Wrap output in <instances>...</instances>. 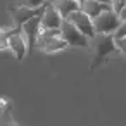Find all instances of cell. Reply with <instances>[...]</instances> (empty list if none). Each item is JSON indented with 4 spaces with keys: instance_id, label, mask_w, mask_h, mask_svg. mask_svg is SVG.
<instances>
[{
    "instance_id": "cell-16",
    "label": "cell",
    "mask_w": 126,
    "mask_h": 126,
    "mask_svg": "<svg viewBox=\"0 0 126 126\" xmlns=\"http://www.w3.org/2000/svg\"><path fill=\"white\" fill-rule=\"evenodd\" d=\"M116 47H117V50L126 57V36L121 38V40H116Z\"/></svg>"
},
{
    "instance_id": "cell-17",
    "label": "cell",
    "mask_w": 126,
    "mask_h": 126,
    "mask_svg": "<svg viewBox=\"0 0 126 126\" xmlns=\"http://www.w3.org/2000/svg\"><path fill=\"white\" fill-rule=\"evenodd\" d=\"M0 126H17L12 119H7V121H4V123H0Z\"/></svg>"
},
{
    "instance_id": "cell-4",
    "label": "cell",
    "mask_w": 126,
    "mask_h": 126,
    "mask_svg": "<svg viewBox=\"0 0 126 126\" xmlns=\"http://www.w3.org/2000/svg\"><path fill=\"white\" fill-rule=\"evenodd\" d=\"M67 21H71L85 36H88L90 40H93L95 38V28H93V21H92V17H88L81 9H78V11H74V12H71L67 17H66Z\"/></svg>"
},
{
    "instance_id": "cell-11",
    "label": "cell",
    "mask_w": 126,
    "mask_h": 126,
    "mask_svg": "<svg viewBox=\"0 0 126 126\" xmlns=\"http://www.w3.org/2000/svg\"><path fill=\"white\" fill-rule=\"evenodd\" d=\"M50 4L57 9V12L61 14L62 19H66L71 12L79 9V4L76 2V0H50Z\"/></svg>"
},
{
    "instance_id": "cell-10",
    "label": "cell",
    "mask_w": 126,
    "mask_h": 126,
    "mask_svg": "<svg viewBox=\"0 0 126 126\" xmlns=\"http://www.w3.org/2000/svg\"><path fill=\"white\" fill-rule=\"evenodd\" d=\"M79 9L92 19H95L98 14H102L104 11H109L110 5L109 4H102V2H97V0H85V2L79 4Z\"/></svg>"
},
{
    "instance_id": "cell-9",
    "label": "cell",
    "mask_w": 126,
    "mask_h": 126,
    "mask_svg": "<svg viewBox=\"0 0 126 126\" xmlns=\"http://www.w3.org/2000/svg\"><path fill=\"white\" fill-rule=\"evenodd\" d=\"M9 50L14 54V57L17 61H23L28 54V43H26V38L23 36L21 31L14 33L11 38H9Z\"/></svg>"
},
{
    "instance_id": "cell-13",
    "label": "cell",
    "mask_w": 126,
    "mask_h": 126,
    "mask_svg": "<svg viewBox=\"0 0 126 126\" xmlns=\"http://www.w3.org/2000/svg\"><path fill=\"white\" fill-rule=\"evenodd\" d=\"M112 36H114V40H121V38L126 36V21H121V24H119L117 30L112 33Z\"/></svg>"
},
{
    "instance_id": "cell-3",
    "label": "cell",
    "mask_w": 126,
    "mask_h": 126,
    "mask_svg": "<svg viewBox=\"0 0 126 126\" xmlns=\"http://www.w3.org/2000/svg\"><path fill=\"white\" fill-rule=\"evenodd\" d=\"M61 36L64 38V42L67 43V47H79V48H86L90 43V38L85 36L71 21L62 19L61 23Z\"/></svg>"
},
{
    "instance_id": "cell-12",
    "label": "cell",
    "mask_w": 126,
    "mask_h": 126,
    "mask_svg": "<svg viewBox=\"0 0 126 126\" xmlns=\"http://www.w3.org/2000/svg\"><path fill=\"white\" fill-rule=\"evenodd\" d=\"M17 31H21V28H17V26L9 28V30L0 28V50H5V48H9V38H11L14 33H17Z\"/></svg>"
},
{
    "instance_id": "cell-18",
    "label": "cell",
    "mask_w": 126,
    "mask_h": 126,
    "mask_svg": "<svg viewBox=\"0 0 126 126\" xmlns=\"http://www.w3.org/2000/svg\"><path fill=\"white\" fill-rule=\"evenodd\" d=\"M119 17H121L123 21H126V5H124V7H123V11L119 12Z\"/></svg>"
},
{
    "instance_id": "cell-1",
    "label": "cell",
    "mask_w": 126,
    "mask_h": 126,
    "mask_svg": "<svg viewBox=\"0 0 126 126\" xmlns=\"http://www.w3.org/2000/svg\"><path fill=\"white\" fill-rule=\"evenodd\" d=\"M93 42H95V57H93L92 67H90L92 73H93L97 67L104 66L105 61H107V57H109L112 52L117 50L116 40H114L112 35H95Z\"/></svg>"
},
{
    "instance_id": "cell-15",
    "label": "cell",
    "mask_w": 126,
    "mask_h": 126,
    "mask_svg": "<svg viewBox=\"0 0 126 126\" xmlns=\"http://www.w3.org/2000/svg\"><path fill=\"white\" fill-rule=\"evenodd\" d=\"M43 4H47V0H23L21 5H26V7H40Z\"/></svg>"
},
{
    "instance_id": "cell-14",
    "label": "cell",
    "mask_w": 126,
    "mask_h": 126,
    "mask_svg": "<svg viewBox=\"0 0 126 126\" xmlns=\"http://www.w3.org/2000/svg\"><path fill=\"white\" fill-rule=\"evenodd\" d=\"M124 5H126V0H110V9L114 12H117V14L123 11Z\"/></svg>"
},
{
    "instance_id": "cell-7",
    "label": "cell",
    "mask_w": 126,
    "mask_h": 126,
    "mask_svg": "<svg viewBox=\"0 0 126 126\" xmlns=\"http://www.w3.org/2000/svg\"><path fill=\"white\" fill-rule=\"evenodd\" d=\"M35 48H38V50H42V52H45V54H55V52L66 50V48H67V43L64 42V38H62L61 35H57V36L36 40Z\"/></svg>"
},
{
    "instance_id": "cell-8",
    "label": "cell",
    "mask_w": 126,
    "mask_h": 126,
    "mask_svg": "<svg viewBox=\"0 0 126 126\" xmlns=\"http://www.w3.org/2000/svg\"><path fill=\"white\" fill-rule=\"evenodd\" d=\"M61 23H62L61 14L48 2L47 7H45V11H43V14H42V28L43 30H57V28H61Z\"/></svg>"
},
{
    "instance_id": "cell-20",
    "label": "cell",
    "mask_w": 126,
    "mask_h": 126,
    "mask_svg": "<svg viewBox=\"0 0 126 126\" xmlns=\"http://www.w3.org/2000/svg\"><path fill=\"white\" fill-rule=\"evenodd\" d=\"M76 2H78V4H81V2H85V0H76Z\"/></svg>"
},
{
    "instance_id": "cell-5",
    "label": "cell",
    "mask_w": 126,
    "mask_h": 126,
    "mask_svg": "<svg viewBox=\"0 0 126 126\" xmlns=\"http://www.w3.org/2000/svg\"><path fill=\"white\" fill-rule=\"evenodd\" d=\"M40 30H42V16H35L21 26V33H23V36L26 38V43H28V52H31L35 48Z\"/></svg>"
},
{
    "instance_id": "cell-2",
    "label": "cell",
    "mask_w": 126,
    "mask_h": 126,
    "mask_svg": "<svg viewBox=\"0 0 126 126\" xmlns=\"http://www.w3.org/2000/svg\"><path fill=\"white\" fill-rule=\"evenodd\" d=\"M92 21H93V28H95L97 35H112L117 30V26L121 24L123 19L119 17L117 12H114L112 9H109V11H104L102 14H98Z\"/></svg>"
},
{
    "instance_id": "cell-6",
    "label": "cell",
    "mask_w": 126,
    "mask_h": 126,
    "mask_svg": "<svg viewBox=\"0 0 126 126\" xmlns=\"http://www.w3.org/2000/svg\"><path fill=\"white\" fill-rule=\"evenodd\" d=\"M47 4H48V2H47ZM47 4H43V5H40V7H26V5H19V7L12 9V21H14V26L21 28L28 19L35 17V16H42L43 11H45V7H47Z\"/></svg>"
},
{
    "instance_id": "cell-19",
    "label": "cell",
    "mask_w": 126,
    "mask_h": 126,
    "mask_svg": "<svg viewBox=\"0 0 126 126\" xmlns=\"http://www.w3.org/2000/svg\"><path fill=\"white\" fill-rule=\"evenodd\" d=\"M97 2H102V4H109L110 5V0H97Z\"/></svg>"
}]
</instances>
